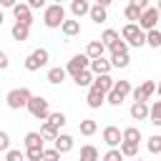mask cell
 I'll return each mask as SVG.
<instances>
[{
  "mask_svg": "<svg viewBox=\"0 0 161 161\" xmlns=\"http://www.w3.org/2000/svg\"><path fill=\"white\" fill-rule=\"evenodd\" d=\"M53 3H58V5H63V0H53Z\"/></svg>",
  "mask_w": 161,
  "mask_h": 161,
  "instance_id": "50",
  "label": "cell"
},
{
  "mask_svg": "<svg viewBox=\"0 0 161 161\" xmlns=\"http://www.w3.org/2000/svg\"><path fill=\"white\" fill-rule=\"evenodd\" d=\"M86 103H88L91 108H101V106L106 103V93H103L101 88L91 86V88H88V96H86Z\"/></svg>",
  "mask_w": 161,
  "mask_h": 161,
  "instance_id": "11",
  "label": "cell"
},
{
  "mask_svg": "<svg viewBox=\"0 0 161 161\" xmlns=\"http://www.w3.org/2000/svg\"><path fill=\"white\" fill-rule=\"evenodd\" d=\"M113 0H96V5H101V8H108Z\"/></svg>",
  "mask_w": 161,
  "mask_h": 161,
  "instance_id": "46",
  "label": "cell"
},
{
  "mask_svg": "<svg viewBox=\"0 0 161 161\" xmlns=\"http://www.w3.org/2000/svg\"><path fill=\"white\" fill-rule=\"evenodd\" d=\"M40 136H43V141H55V138H58V128L45 121V123L40 126Z\"/></svg>",
  "mask_w": 161,
  "mask_h": 161,
  "instance_id": "27",
  "label": "cell"
},
{
  "mask_svg": "<svg viewBox=\"0 0 161 161\" xmlns=\"http://www.w3.org/2000/svg\"><path fill=\"white\" fill-rule=\"evenodd\" d=\"M148 123H151V126H161V101H153V103H151Z\"/></svg>",
  "mask_w": 161,
  "mask_h": 161,
  "instance_id": "28",
  "label": "cell"
},
{
  "mask_svg": "<svg viewBox=\"0 0 161 161\" xmlns=\"http://www.w3.org/2000/svg\"><path fill=\"white\" fill-rule=\"evenodd\" d=\"M118 40H121V35H118V33H116L113 28H108V30H103V35H101V43L106 45V50H111V48H113V45H116Z\"/></svg>",
  "mask_w": 161,
  "mask_h": 161,
  "instance_id": "19",
  "label": "cell"
},
{
  "mask_svg": "<svg viewBox=\"0 0 161 161\" xmlns=\"http://www.w3.org/2000/svg\"><path fill=\"white\" fill-rule=\"evenodd\" d=\"M78 161H98V148L91 146V143L80 146V156H78Z\"/></svg>",
  "mask_w": 161,
  "mask_h": 161,
  "instance_id": "21",
  "label": "cell"
},
{
  "mask_svg": "<svg viewBox=\"0 0 161 161\" xmlns=\"http://www.w3.org/2000/svg\"><path fill=\"white\" fill-rule=\"evenodd\" d=\"M0 5H3V8H10V10H13V8L18 5V0H0Z\"/></svg>",
  "mask_w": 161,
  "mask_h": 161,
  "instance_id": "45",
  "label": "cell"
},
{
  "mask_svg": "<svg viewBox=\"0 0 161 161\" xmlns=\"http://www.w3.org/2000/svg\"><path fill=\"white\" fill-rule=\"evenodd\" d=\"M113 83H116V80H113L108 73H106V75H96V78H93V86H96V88H101L103 93L113 91Z\"/></svg>",
  "mask_w": 161,
  "mask_h": 161,
  "instance_id": "20",
  "label": "cell"
},
{
  "mask_svg": "<svg viewBox=\"0 0 161 161\" xmlns=\"http://www.w3.org/2000/svg\"><path fill=\"white\" fill-rule=\"evenodd\" d=\"M123 141H128V143H141V131H138L136 126L123 128Z\"/></svg>",
  "mask_w": 161,
  "mask_h": 161,
  "instance_id": "30",
  "label": "cell"
},
{
  "mask_svg": "<svg viewBox=\"0 0 161 161\" xmlns=\"http://www.w3.org/2000/svg\"><path fill=\"white\" fill-rule=\"evenodd\" d=\"M30 98H33V93H30L28 88H13V91L5 96V101H8V108H10V111H20V108H28Z\"/></svg>",
  "mask_w": 161,
  "mask_h": 161,
  "instance_id": "3",
  "label": "cell"
},
{
  "mask_svg": "<svg viewBox=\"0 0 161 161\" xmlns=\"http://www.w3.org/2000/svg\"><path fill=\"white\" fill-rule=\"evenodd\" d=\"M141 13H143V10H141V8H136V5H131V3H128V5H126V10H123L126 20H131V23H138V20H141Z\"/></svg>",
  "mask_w": 161,
  "mask_h": 161,
  "instance_id": "32",
  "label": "cell"
},
{
  "mask_svg": "<svg viewBox=\"0 0 161 161\" xmlns=\"http://www.w3.org/2000/svg\"><path fill=\"white\" fill-rule=\"evenodd\" d=\"M113 91H116L121 98H126L133 88H131V83H128V80H116V83H113Z\"/></svg>",
  "mask_w": 161,
  "mask_h": 161,
  "instance_id": "35",
  "label": "cell"
},
{
  "mask_svg": "<svg viewBox=\"0 0 161 161\" xmlns=\"http://www.w3.org/2000/svg\"><path fill=\"white\" fill-rule=\"evenodd\" d=\"M8 151H10V136L0 131V153H8Z\"/></svg>",
  "mask_w": 161,
  "mask_h": 161,
  "instance_id": "41",
  "label": "cell"
},
{
  "mask_svg": "<svg viewBox=\"0 0 161 161\" xmlns=\"http://www.w3.org/2000/svg\"><path fill=\"white\" fill-rule=\"evenodd\" d=\"M121 38L128 43V48H141L146 45V33L138 28V23H126L121 30Z\"/></svg>",
  "mask_w": 161,
  "mask_h": 161,
  "instance_id": "2",
  "label": "cell"
},
{
  "mask_svg": "<svg viewBox=\"0 0 161 161\" xmlns=\"http://www.w3.org/2000/svg\"><path fill=\"white\" fill-rule=\"evenodd\" d=\"M70 13H73L75 20H80L83 15L91 13V3H88V0H73V3H70Z\"/></svg>",
  "mask_w": 161,
  "mask_h": 161,
  "instance_id": "15",
  "label": "cell"
},
{
  "mask_svg": "<svg viewBox=\"0 0 161 161\" xmlns=\"http://www.w3.org/2000/svg\"><path fill=\"white\" fill-rule=\"evenodd\" d=\"M93 78H96V75H93V73H91V68H88V70L78 73L73 80H75V86H80V88H91V86H93Z\"/></svg>",
  "mask_w": 161,
  "mask_h": 161,
  "instance_id": "25",
  "label": "cell"
},
{
  "mask_svg": "<svg viewBox=\"0 0 161 161\" xmlns=\"http://www.w3.org/2000/svg\"><path fill=\"white\" fill-rule=\"evenodd\" d=\"M103 141H106L108 148H118L121 141H123V131H121L118 126H106V128H103Z\"/></svg>",
  "mask_w": 161,
  "mask_h": 161,
  "instance_id": "8",
  "label": "cell"
},
{
  "mask_svg": "<svg viewBox=\"0 0 161 161\" xmlns=\"http://www.w3.org/2000/svg\"><path fill=\"white\" fill-rule=\"evenodd\" d=\"M43 143H45V141H43L40 131H30V133H25V151H28V148H45Z\"/></svg>",
  "mask_w": 161,
  "mask_h": 161,
  "instance_id": "18",
  "label": "cell"
},
{
  "mask_svg": "<svg viewBox=\"0 0 161 161\" xmlns=\"http://www.w3.org/2000/svg\"><path fill=\"white\" fill-rule=\"evenodd\" d=\"M53 148L60 151V153H68V151L73 148V136H68V133H58V138L53 141Z\"/></svg>",
  "mask_w": 161,
  "mask_h": 161,
  "instance_id": "14",
  "label": "cell"
},
{
  "mask_svg": "<svg viewBox=\"0 0 161 161\" xmlns=\"http://www.w3.org/2000/svg\"><path fill=\"white\" fill-rule=\"evenodd\" d=\"M103 161H123V153H121V148H108V151L103 153Z\"/></svg>",
  "mask_w": 161,
  "mask_h": 161,
  "instance_id": "38",
  "label": "cell"
},
{
  "mask_svg": "<svg viewBox=\"0 0 161 161\" xmlns=\"http://www.w3.org/2000/svg\"><path fill=\"white\" fill-rule=\"evenodd\" d=\"M131 93H133V101H143V103H146V101L156 93V83H153V80H143V83H141L138 88H133Z\"/></svg>",
  "mask_w": 161,
  "mask_h": 161,
  "instance_id": "9",
  "label": "cell"
},
{
  "mask_svg": "<svg viewBox=\"0 0 161 161\" xmlns=\"http://www.w3.org/2000/svg\"><path fill=\"white\" fill-rule=\"evenodd\" d=\"M78 131H80L83 136H93V133L98 131V123H96L93 118H83V121L78 123Z\"/></svg>",
  "mask_w": 161,
  "mask_h": 161,
  "instance_id": "26",
  "label": "cell"
},
{
  "mask_svg": "<svg viewBox=\"0 0 161 161\" xmlns=\"http://www.w3.org/2000/svg\"><path fill=\"white\" fill-rule=\"evenodd\" d=\"M3 20H5V18H3V10H0V25H3Z\"/></svg>",
  "mask_w": 161,
  "mask_h": 161,
  "instance_id": "48",
  "label": "cell"
},
{
  "mask_svg": "<svg viewBox=\"0 0 161 161\" xmlns=\"http://www.w3.org/2000/svg\"><path fill=\"white\" fill-rule=\"evenodd\" d=\"M5 161H28V156H25L23 151H18V148H10V151L5 153Z\"/></svg>",
  "mask_w": 161,
  "mask_h": 161,
  "instance_id": "37",
  "label": "cell"
},
{
  "mask_svg": "<svg viewBox=\"0 0 161 161\" xmlns=\"http://www.w3.org/2000/svg\"><path fill=\"white\" fill-rule=\"evenodd\" d=\"M48 60H50V53L45 50V48H35L28 58H25V70H30V73H35V70H40L43 65H48Z\"/></svg>",
  "mask_w": 161,
  "mask_h": 161,
  "instance_id": "5",
  "label": "cell"
},
{
  "mask_svg": "<svg viewBox=\"0 0 161 161\" xmlns=\"http://www.w3.org/2000/svg\"><path fill=\"white\" fill-rule=\"evenodd\" d=\"M88 68H91V58H88L86 53H78V55H73V58L68 60L65 73H70V75L75 78L78 73H83V70H88Z\"/></svg>",
  "mask_w": 161,
  "mask_h": 161,
  "instance_id": "6",
  "label": "cell"
},
{
  "mask_svg": "<svg viewBox=\"0 0 161 161\" xmlns=\"http://www.w3.org/2000/svg\"><path fill=\"white\" fill-rule=\"evenodd\" d=\"M121 153H123V158H136V153H138V143H128V141H121Z\"/></svg>",
  "mask_w": 161,
  "mask_h": 161,
  "instance_id": "31",
  "label": "cell"
},
{
  "mask_svg": "<svg viewBox=\"0 0 161 161\" xmlns=\"http://www.w3.org/2000/svg\"><path fill=\"white\" fill-rule=\"evenodd\" d=\"M103 53H106V45H103L101 40H91V43H88V48H86V55H88L91 60L103 58Z\"/></svg>",
  "mask_w": 161,
  "mask_h": 161,
  "instance_id": "17",
  "label": "cell"
},
{
  "mask_svg": "<svg viewBox=\"0 0 161 161\" xmlns=\"http://www.w3.org/2000/svg\"><path fill=\"white\" fill-rule=\"evenodd\" d=\"M60 30H63L65 38H73V35L80 33V23H78V20H65V23L60 25Z\"/></svg>",
  "mask_w": 161,
  "mask_h": 161,
  "instance_id": "23",
  "label": "cell"
},
{
  "mask_svg": "<svg viewBox=\"0 0 161 161\" xmlns=\"http://www.w3.org/2000/svg\"><path fill=\"white\" fill-rule=\"evenodd\" d=\"M146 45H151V48H161V30H158V28H153V30L146 33Z\"/></svg>",
  "mask_w": 161,
  "mask_h": 161,
  "instance_id": "33",
  "label": "cell"
},
{
  "mask_svg": "<svg viewBox=\"0 0 161 161\" xmlns=\"http://www.w3.org/2000/svg\"><path fill=\"white\" fill-rule=\"evenodd\" d=\"M43 151L45 148H28L25 156H28V161H43Z\"/></svg>",
  "mask_w": 161,
  "mask_h": 161,
  "instance_id": "39",
  "label": "cell"
},
{
  "mask_svg": "<svg viewBox=\"0 0 161 161\" xmlns=\"http://www.w3.org/2000/svg\"><path fill=\"white\" fill-rule=\"evenodd\" d=\"M146 148H148L151 153H161V136H158V133L148 136V138H146Z\"/></svg>",
  "mask_w": 161,
  "mask_h": 161,
  "instance_id": "34",
  "label": "cell"
},
{
  "mask_svg": "<svg viewBox=\"0 0 161 161\" xmlns=\"http://www.w3.org/2000/svg\"><path fill=\"white\" fill-rule=\"evenodd\" d=\"M131 5H136V8L146 10V8H148V0H131Z\"/></svg>",
  "mask_w": 161,
  "mask_h": 161,
  "instance_id": "44",
  "label": "cell"
},
{
  "mask_svg": "<svg viewBox=\"0 0 161 161\" xmlns=\"http://www.w3.org/2000/svg\"><path fill=\"white\" fill-rule=\"evenodd\" d=\"M10 35H13V40H28V35H30V25H25V23H15L13 28H10Z\"/></svg>",
  "mask_w": 161,
  "mask_h": 161,
  "instance_id": "16",
  "label": "cell"
},
{
  "mask_svg": "<svg viewBox=\"0 0 161 161\" xmlns=\"http://www.w3.org/2000/svg\"><path fill=\"white\" fill-rule=\"evenodd\" d=\"M8 65H10V60H8V53H3V50H0V70H5Z\"/></svg>",
  "mask_w": 161,
  "mask_h": 161,
  "instance_id": "43",
  "label": "cell"
},
{
  "mask_svg": "<svg viewBox=\"0 0 161 161\" xmlns=\"http://www.w3.org/2000/svg\"><path fill=\"white\" fill-rule=\"evenodd\" d=\"M111 60H106V58H96V60H91V73L93 75H106V73H111Z\"/></svg>",
  "mask_w": 161,
  "mask_h": 161,
  "instance_id": "13",
  "label": "cell"
},
{
  "mask_svg": "<svg viewBox=\"0 0 161 161\" xmlns=\"http://www.w3.org/2000/svg\"><path fill=\"white\" fill-rule=\"evenodd\" d=\"M138 161H143V158H138Z\"/></svg>",
  "mask_w": 161,
  "mask_h": 161,
  "instance_id": "51",
  "label": "cell"
},
{
  "mask_svg": "<svg viewBox=\"0 0 161 161\" xmlns=\"http://www.w3.org/2000/svg\"><path fill=\"white\" fill-rule=\"evenodd\" d=\"M156 8H158V13H161V0H158V5H156Z\"/></svg>",
  "mask_w": 161,
  "mask_h": 161,
  "instance_id": "49",
  "label": "cell"
},
{
  "mask_svg": "<svg viewBox=\"0 0 161 161\" xmlns=\"http://www.w3.org/2000/svg\"><path fill=\"white\" fill-rule=\"evenodd\" d=\"M111 53H128V43H126L123 38H121V40H118V43H116V45L111 48Z\"/></svg>",
  "mask_w": 161,
  "mask_h": 161,
  "instance_id": "42",
  "label": "cell"
},
{
  "mask_svg": "<svg viewBox=\"0 0 161 161\" xmlns=\"http://www.w3.org/2000/svg\"><path fill=\"white\" fill-rule=\"evenodd\" d=\"M43 23H45V28H50V30L60 28V25L65 23V8L58 5V3L45 5V10H43Z\"/></svg>",
  "mask_w": 161,
  "mask_h": 161,
  "instance_id": "1",
  "label": "cell"
},
{
  "mask_svg": "<svg viewBox=\"0 0 161 161\" xmlns=\"http://www.w3.org/2000/svg\"><path fill=\"white\" fill-rule=\"evenodd\" d=\"M88 15H91V20H93V23H98V25L108 20V13H106V8H101V5H91V13H88Z\"/></svg>",
  "mask_w": 161,
  "mask_h": 161,
  "instance_id": "22",
  "label": "cell"
},
{
  "mask_svg": "<svg viewBox=\"0 0 161 161\" xmlns=\"http://www.w3.org/2000/svg\"><path fill=\"white\" fill-rule=\"evenodd\" d=\"M48 123H53L55 128H63V126H65V113H63V111L50 113V116H48Z\"/></svg>",
  "mask_w": 161,
  "mask_h": 161,
  "instance_id": "36",
  "label": "cell"
},
{
  "mask_svg": "<svg viewBox=\"0 0 161 161\" xmlns=\"http://www.w3.org/2000/svg\"><path fill=\"white\" fill-rule=\"evenodd\" d=\"M13 15H15V23H25V25L33 23V10H30L28 3H18L13 8Z\"/></svg>",
  "mask_w": 161,
  "mask_h": 161,
  "instance_id": "10",
  "label": "cell"
},
{
  "mask_svg": "<svg viewBox=\"0 0 161 161\" xmlns=\"http://www.w3.org/2000/svg\"><path fill=\"white\" fill-rule=\"evenodd\" d=\"M148 113H151V106L148 103L133 101V106H131V118L133 121H148Z\"/></svg>",
  "mask_w": 161,
  "mask_h": 161,
  "instance_id": "12",
  "label": "cell"
},
{
  "mask_svg": "<svg viewBox=\"0 0 161 161\" xmlns=\"http://www.w3.org/2000/svg\"><path fill=\"white\" fill-rule=\"evenodd\" d=\"M43 161H60V151H55V148H45V151H43Z\"/></svg>",
  "mask_w": 161,
  "mask_h": 161,
  "instance_id": "40",
  "label": "cell"
},
{
  "mask_svg": "<svg viewBox=\"0 0 161 161\" xmlns=\"http://www.w3.org/2000/svg\"><path fill=\"white\" fill-rule=\"evenodd\" d=\"M128 63H131L128 53H111V65L113 68H126Z\"/></svg>",
  "mask_w": 161,
  "mask_h": 161,
  "instance_id": "29",
  "label": "cell"
},
{
  "mask_svg": "<svg viewBox=\"0 0 161 161\" xmlns=\"http://www.w3.org/2000/svg\"><path fill=\"white\" fill-rule=\"evenodd\" d=\"M28 113L33 118H38V121H48V116H50V101L43 98V96H33L30 103H28Z\"/></svg>",
  "mask_w": 161,
  "mask_h": 161,
  "instance_id": "4",
  "label": "cell"
},
{
  "mask_svg": "<svg viewBox=\"0 0 161 161\" xmlns=\"http://www.w3.org/2000/svg\"><path fill=\"white\" fill-rule=\"evenodd\" d=\"M65 75H68V73H65V68L55 65V68H50V70H48V83H55V86H58V83H63V80H65Z\"/></svg>",
  "mask_w": 161,
  "mask_h": 161,
  "instance_id": "24",
  "label": "cell"
},
{
  "mask_svg": "<svg viewBox=\"0 0 161 161\" xmlns=\"http://www.w3.org/2000/svg\"><path fill=\"white\" fill-rule=\"evenodd\" d=\"M156 93H158V101H161V83H156Z\"/></svg>",
  "mask_w": 161,
  "mask_h": 161,
  "instance_id": "47",
  "label": "cell"
},
{
  "mask_svg": "<svg viewBox=\"0 0 161 161\" xmlns=\"http://www.w3.org/2000/svg\"><path fill=\"white\" fill-rule=\"evenodd\" d=\"M158 18H161V13H158V8H146V10L141 13V20H138V28H141L143 33H148V30H153V28H156V23H158Z\"/></svg>",
  "mask_w": 161,
  "mask_h": 161,
  "instance_id": "7",
  "label": "cell"
}]
</instances>
